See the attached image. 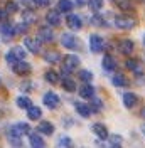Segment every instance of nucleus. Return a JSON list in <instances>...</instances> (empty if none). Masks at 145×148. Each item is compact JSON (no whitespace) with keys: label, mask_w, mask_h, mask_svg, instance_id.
<instances>
[{"label":"nucleus","mask_w":145,"mask_h":148,"mask_svg":"<svg viewBox=\"0 0 145 148\" xmlns=\"http://www.w3.org/2000/svg\"><path fill=\"white\" fill-rule=\"evenodd\" d=\"M122 143H123V138H122L120 135L110 136V145H111V147H122Z\"/></svg>","instance_id":"c9c22d12"},{"label":"nucleus","mask_w":145,"mask_h":148,"mask_svg":"<svg viewBox=\"0 0 145 148\" xmlns=\"http://www.w3.org/2000/svg\"><path fill=\"white\" fill-rule=\"evenodd\" d=\"M79 96H81L83 99H91L95 96V88L90 83H84V86L79 88Z\"/></svg>","instance_id":"a211bd4d"},{"label":"nucleus","mask_w":145,"mask_h":148,"mask_svg":"<svg viewBox=\"0 0 145 148\" xmlns=\"http://www.w3.org/2000/svg\"><path fill=\"white\" fill-rule=\"evenodd\" d=\"M29 29V24L27 22H22V24H19V25H15V30H17V34H26Z\"/></svg>","instance_id":"58836bf2"},{"label":"nucleus","mask_w":145,"mask_h":148,"mask_svg":"<svg viewBox=\"0 0 145 148\" xmlns=\"http://www.w3.org/2000/svg\"><path fill=\"white\" fill-rule=\"evenodd\" d=\"M72 7H74V3L71 0H59L57 2V10L59 12H71Z\"/></svg>","instance_id":"bb28decb"},{"label":"nucleus","mask_w":145,"mask_h":148,"mask_svg":"<svg viewBox=\"0 0 145 148\" xmlns=\"http://www.w3.org/2000/svg\"><path fill=\"white\" fill-rule=\"evenodd\" d=\"M7 140H9L10 145H14V147H22V141H20V135L7 133Z\"/></svg>","instance_id":"7c9ffc66"},{"label":"nucleus","mask_w":145,"mask_h":148,"mask_svg":"<svg viewBox=\"0 0 145 148\" xmlns=\"http://www.w3.org/2000/svg\"><path fill=\"white\" fill-rule=\"evenodd\" d=\"M24 5H34V0H20Z\"/></svg>","instance_id":"c03bdc74"},{"label":"nucleus","mask_w":145,"mask_h":148,"mask_svg":"<svg viewBox=\"0 0 145 148\" xmlns=\"http://www.w3.org/2000/svg\"><path fill=\"white\" fill-rule=\"evenodd\" d=\"M111 83H113V86H117V88H125L127 86V79H125L123 74H115L111 77Z\"/></svg>","instance_id":"cd10ccee"},{"label":"nucleus","mask_w":145,"mask_h":148,"mask_svg":"<svg viewBox=\"0 0 145 148\" xmlns=\"http://www.w3.org/2000/svg\"><path fill=\"white\" fill-rule=\"evenodd\" d=\"M144 44H145V37H144Z\"/></svg>","instance_id":"09e8293b"},{"label":"nucleus","mask_w":145,"mask_h":148,"mask_svg":"<svg viewBox=\"0 0 145 148\" xmlns=\"http://www.w3.org/2000/svg\"><path fill=\"white\" fill-rule=\"evenodd\" d=\"M74 106H76V111H78V113L81 114L83 118H90V116H91V113H93L91 106L84 104V103H76Z\"/></svg>","instance_id":"412c9836"},{"label":"nucleus","mask_w":145,"mask_h":148,"mask_svg":"<svg viewBox=\"0 0 145 148\" xmlns=\"http://www.w3.org/2000/svg\"><path fill=\"white\" fill-rule=\"evenodd\" d=\"M7 14H9L7 10H0V20H3V18L7 17Z\"/></svg>","instance_id":"79ce46f5"},{"label":"nucleus","mask_w":145,"mask_h":148,"mask_svg":"<svg viewBox=\"0 0 145 148\" xmlns=\"http://www.w3.org/2000/svg\"><path fill=\"white\" fill-rule=\"evenodd\" d=\"M118 49H120V52L123 56H130L133 52V42H132L130 39H123V40H120Z\"/></svg>","instance_id":"2eb2a0df"},{"label":"nucleus","mask_w":145,"mask_h":148,"mask_svg":"<svg viewBox=\"0 0 145 148\" xmlns=\"http://www.w3.org/2000/svg\"><path fill=\"white\" fill-rule=\"evenodd\" d=\"M63 88L68 92H72V91H76V83L72 81L71 77H64L63 79Z\"/></svg>","instance_id":"c756f323"},{"label":"nucleus","mask_w":145,"mask_h":148,"mask_svg":"<svg viewBox=\"0 0 145 148\" xmlns=\"http://www.w3.org/2000/svg\"><path fill=\"white\" fill-rule=\"evenodd\" d=\"M91 24H93V25H96V27L106 25V22L103 20V17H101V15H93V17H91Z\"/></svg>","instance_id":"e433bc0d"},{"label":"nucleus","mask_w":145,"mask_h":148,"mask_svg":"<svg viewBox=\"0 0 145 148\" xmlns=\"http://www.w3.org/2000/svg\"><path fill=\"white\" fill-rule=\"evenodd\" d=\"M46 20H47V24L52 25V27L61 25V15H59V10H49V12L46 14Z\"/></svg>","instance_id":"f8f14e48"},{"label":"nucleus","mask_w":145,"mask_h":148,"mask_svg":"<svg viewBox=\"0 0 145 148\" xmlns=\"http://www.w3.org/2000/svg\"><path fill=\"white\" fill-rule=\"evenodd\" d=\"M127 67L132 71V73H135V74L142 73V64H140L138 59H128L127 61Z\"/></svg>","instance_id":"5701e85b"},{"label":"nucleus","mask_w":145,"mask_h":148,"mask_svg":"<svg viewBox=\"0 0 145 148\" xmlns=\"http://www.w3.org/2000/svg\"><path fill=\"white\" fill-rule=\"evenodd\" d=\"M101 108H103V103H101L98 98L93 96V98H91V110H93V113H95V111H100Z\"/></svg>","instance_id":"f704fd0d"},{"label":"nucleus","mask_w":145,"mask_h":148,"mask_svg":"<svg viewBox=\"0 0 145 148\" xmlns=\"http://www.w3.org/2000/svg\"><path fill=\"white\" fill-rule=\"evenodd\" d=\"M24 46H26V49H27L29 52L39 54V51H41V39L39 37L37 39H34V37H26L24 39Z\"/></svg>","instance_id":"423d86ee"},{"label":"nucleus","mask_w":145,"mask_h":148,"mask_svg":"<svg viewBox=\"0 0 145 148\" xmlns=\"http://www.w3.org/2000/svg\"><path fill=\"white\" fill-rule=\"evenodd\" d=\"M79 67V57L74 54H69L63 57V74H69L72 73L74 69Z\"/></svg>","instance_id":"7ed1b4c3"},{"label":"nucleus","mask_w":145,"mask_h":148,"mask_svg":"<svg viewBox=\"0 0 145 148\" xmlns=\"http://www.w3.org/2000/svg\"><path fill=\"white\" fill-rule=\"evenodd\" d=\"M101 66H103V69H105L106 73H113L115 67H117V62H115V59H113L111 56L106 54L103 57V61H101Z\"/></svg>","instance_id":"6ab92c4d"},{"label":"nucleus","mask_w":145,"mask_h":148,"mask_svg":"<svg viewBox=\"0 0 145 148\" xmlns=\"http://www.w3.org/2000/svg\"><path fill=\"white\" fill-rule=\"evenodd\" d=\"M29 143H30V147H34V148L46 147V141L42 140V136L39 133H29Z\"/></svg>","instance_id":"f3484780"},{"label":"nucleus","mask_w":145,"mask_h":148,"mask_svg":"<svg viewBox=\"0 0 145 148\" xmlns=\"http://www.w3.org/2000/svg\"><path fill=\"white\" fill-rule=\"evenodd\" d=\"M7 12H9V14H15V12H17L19 10V7H17V3H15V2H9V3H7Z\"/></svg>","instance_id":"ea45409f"},{"label":"nucleus","mask_w":145,"mask_h":148,"mask_svg":"<svg viewBox=\"0 0 145 148\" xmlns=\"http://www.w3.org/2000/svg\"><path fill=\"white\" fill-rule=\"evenodd\" d=\"M22 17H24V22H27V24H32V22H36V14L32 12V10L26 9L22 12Z\"/></svg>","instance_id":"2f4dec72"},{"label":"nucleus","mask_w":145,"mask_h":148,"mask_svg":"<svg viewBox=\"0 0 145 148\" xmlns=\"http://www.w3.org/2000/svg\"><path fill=\"white\" fill-rule=\"evenodd\" d=\"M19 108H22V110H29L30 106H32V101H30V98L29 96H19L17 99H15Z\"/></svg>","instance_id":"393cba45"},{"label":"nucleus","mask_w":145,"mask_h":148,"mask_svg":"<svg viewBox=\"0 0 145 148\" xmlns=\"http://www.w3.org/2000/svg\"><path fill=\"white\" fill-rule=\"evenodd\" d=\"M88 5L93 12H100L103 9V0H88Z\"/></svg>","instance_id":"473e14b6"},{"label":"nucleus","mask_w":145,"mask_h":148,"mask_svg":"<svg viewBox=\"0 0 145 148\" xmlns=\"http://www.w3.org/2000/svg\"><path fill=\"white\" fill-rule=\"evenodd\" d=\"M51 3H52V0H34V5L36 7H47Z\"/></svg>","instance_id":"a19ab883"},{"label":"nucleus","mask_w":145,"mask_h":148,"mask_svg":"<svg viewBox=\"0 0 145 148\" xmlns=\"http://www.w3.org/2000/svg\"><path fill=\"white\" fill-rule=\"evenodd\" d=\"M63 57H61V54L57 52V51H46L44 52V61L46 62H51V64H56V62H59Z\"/></svg>","instance_id":"aec40b11"},{"label":"nucleus","mask_w":145,"mask_h":148,"mask_svg":"<svg viewBox=\"0 0 145 148\" xmlns=\"http://www.w3.org/2000/svg\"><path fill=\"white\" fill-rule=\"evenodd\" d=\"M7 133H14V135H27L30 133V126H29L27 123H17V125H14V126H10L7 130Z\"/></svg>","instance_id":"9b49d317"},{"label":"nucleus","mask_w":145,"mask_h":148,"mask_svg":"<svg viewBox=\"0 0 145 148\" xmlns=\"http://www.w3.org/2000/svg\"><path fill=\"white\" fill-rule=\"evenodd\" d=\"M142 133L145 135V125H142Z\"/></svg>","instance_id":"de8ad7c7"},{"label":"nucleus","mask_w":145,"mask_h":148,"mask_svg":"<svg viewBox=\"0 0 145 148\" xmlns=\"http://www.w3.org/2000/svg\"><path fill=\"white\" fill-rule=\"evenodd\" d=\"M27 116H29V120L37 121L41 116H42V110H41L39 106H30V108L27 110Z\"/></svg>","instance_id":"b1692460"},{"label":"nucleus","mask_w":145,"mask_h":148,"mask_svg":"<svg viewBox=\"0 0 145 148\" xmlns=\"http://www.w3.org/2000/svg\"><path fill=\"white\" fill-rule=\"evenodd\" d=\"M66 24H68V27L71 29V30H79L83 27V20L79 15H74V14H69L68 17H66Z\"/></svg>","instance_id":"9d476101"},{"label":"nucleus","mask_w":145,"mask_h":148,"mask_svg":"<svg viewBox=\"0 0 145 148\" xmlns=\"http://www.w3.org/2000/svg\"><path fill=\"white\" fill-rule=\"evenodd\" d=\"M90 49L93 52H101L103 49H105V40H103V37L98 36V34H93L90 37Z\"/></svg>","instance_id":"0eeeda50"},{"label":"nucleus","mask_w":145,"mask_h":148,"mask_svg":"<svg viewBox=\"0 0 145 148\" xmlns=\"http://www.w3.org/2000/svg\"><path fill=\"white\" fill-rule=\"evenodd\" d=\"M30 69H32L30 64L26 62L24 59H22V61H17L15 64H12V71H14L15 74H19V76H26V74H29L30 73Z\"/></svg>","instance_id":"1a4fd4ad"},{"label":"nucleus","mask_w":145,"mask_h":148,"mask_svg":"<svg viewBox=\"0 0 145 148\" xmlns=\"http://www.w3.org/2000/svg\"><path fill=\"white\" fill-rule=\"evenodd\" d=\"M71 145H72V141L69 136H61L59 141H57V147H71Z\"/></svg>","instance_id":"4c0bfd02"},{"label":"nucleus","mask_w":145,"mask_h":148,"mask_svg":"<svg viewBox=\"0 0 145 148\" xmlns=\"http://www.w3.org/2000/svg\"><path fill=\"white\" fill-rule=\"evenodd\" d=\"M76 2H78V5H79V7H83V5H86V3H88V0H76Z\"/></svg>","instance_id":"a18cd8bd"},{"label":"nucleus","mask_w":145,"mask_h":148,"mask_svg":"<svg viewBox=\"0 0 145 148\" xmlns=\"http://www.w3.org/2000/svg\"><path fill=\"white\" fill-rule=\"evenodd\" d=\"M15 34H17V30H15L14 25H10V24H2V25H0V36H2V39H3L5 42L12 40Z\"/></svg>","instance_id":"6e6552de"},{"label":"nucleus","mask_w":145,"mask_h":148,"mask_svg":"<svg viewBox=\"0 0 145 148\" xmlns=\"http://www.w3.org/2000/svg\"><path fill=\"white\" fill-rule=\"evenodd\" d=\"M91 130H93V133H95L100 140L108 138V130H106V126H105L103 123H95V125L91 126Z\"/></svg>","instance_id":"4468645a"},{"label":"nucleus","mask_w":145,"mask_h":148,"mask_svg":"<svg viewBox=\"0 0 145 148\" xmlns=\"http://www.w3.org/2000/svg\"><path fill=\"white\" fill-rule=\"evenodd\" d=\"M79 79H81L83 83H90L91 79H93V73L88 71V69H83V71H79Z\"/></svg>","instance_id":"72a5a7b5"},{"label":"nucleus","mask_w":145,"mask_h":148,"mask_svg":"<svg viewBox=\"0 0 145 148\" xmlns=\"http://www.w3.org/2000/svg\"><path fill=\"white\" fill-rule=\"evenodd\" d=\"M113 24L120 30H130V29H133L137 25V20L132 17H125V15H117L113 18Z\"/></svg>","instance_id":"f03ea898"},{"label":"nucleus","mask_w":145,"mask_h":148,"mask_svg":"<svg viewBox=\"0 0 145 148\" xmlns=\"http://www.w3.org/2000/svg\"><path fill=\"white\" fill-rule=\"evenodd\" d=\"M37 37L41 39V42H52L54 40V32L49 27H41L37 32Z\"/></svg>","instance_id":"ddd939ff"},{"label":"nucleus","mask_w":145,"mask_h":148,"mask_svg":"<svg viewBox=\"0 0 145 148\" xmlns=\"http://www.w3.org/2000/svg\"><path fill=\"white\" fill-rule=\"evenodd\" d=\"M61 44H63L66 49H71V51H78V49L81 47V42L72 36V34H69V32H66V34L61 36Z\"/></svg>","instance_id":"20e7f679"},{"label":"nucleus","mask_w":145,"mask_h":148,"mask_svg":"<svg viewBox=\"0 0 145 148\" xmlns=\"http://www.w3.org/2000/svg\"><path fill=\"white\" fill-rule=\"evenodd\" d=\"M113 3L117 5L120 10H132L133 9V2L132 0H113Z\"/></svg>","instance_id":"a878e982"},{"label":"nucleus","mask_w":145,"mask_h":148,"mask_svg":"<svg viewBox=\"0 0 145 148\" xmlns=\"http://www.w3.org/2000/svg\"><path fill=\"white\" fill-rule=\"evenodd\" d=\"M44 79L47 81V83L56 84L57 81H59V74L56 73V71H46V74H44Z\"/></svg>","instance_id":"c85d7f7f"},{"label":"nucleus","mask_w":145,"mask_h":148,"mask_svg":"<svg viewBox=\"0 0 145 148\" xmlns=\"http://www.w3.org/2000/svg\"><path fill=\"white\" fill-rule=\"evenodd\" d=\"M22 59H26V49L22 46H14L10 49L9 52L5 54V61H7V64H15L17 61H22Z\"/></svg>","instance_id":"f257e3e1"},{"label":"nucleus","mask_w":145,"mask_h":148,"mask_svg":"<svg viewBox=\"0 0 145 148\" xmlns=\"http://www.w3.org/2000/svg\"><path fill=\"white\" fill-rule=\"evenodd\" d=\"M137 103H138V96H137L135 92H125L123 94V106L125 108H133Z\"/></svg>","instance_id":"dca6fc26"},{"label":"nucleus","mask_w":145,"mask_h":148,"mask_svg":"<svg viewBox=\"0 0 145 148\" xmlns=\"http://www.w3.org/2000/svg\"><path fill=\"white\" fill-rule=\"evenodd\" d=\"M37 131L42 133V135H52V133H54V126H52V123H49V121H41L39 126H37Z\"/></svg>","instance_id":"4be33fe9"},{"label":"nucleus","mask_w":145,"mask_h":148,"mask_svg":"<svg viewBox=\"0 0 145 148\" xmlns=\"http://www.w3.org/2000/svg\"><path fill=\"white\" fill-rule=\"evenodd\" d=\"M140 114H142V118H145V106L142 108V111H140Z\"/></svg>","instance_id":"49530a36"},{"label":"nucleus","mask_w":145,"mask_h":148,"mask_svg":"<svg viewBox=\"0 0 145 148\" xmlns=\"http://www.w3.org/2000/svg\"><path fill=\"white\" fill-rule=\"evenodd\" d=\"M22 89H24V91H29V89H30V83H24L22 84Z\"/></svg>","instance_id":"37998d69"},{"label":"nucleus","mask_w":145,"mask_h":148,"mask_svg":"<svg viewBox=\"0 0 145 148\" xmlns=\"http://www.w3.org/2000/svg\"><path fill=\"white\" fill-rule=\"evenodd\" d=\"M42 101H44V104L49 108V110H56L57 106H59V103H61V99H59V96L56 94V92L52 91H47L44 94V98H42Z\"/></svg>","instance_id":"39448f33"}]
</instances>
